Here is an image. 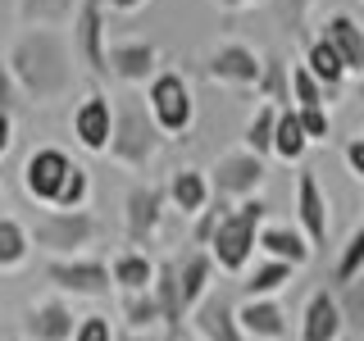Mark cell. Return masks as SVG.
<instances>
[{
    "label": "cell",
    "instance_id": "28",
    "mask_svg": "<svg viewBox=\"0 0 364 341\" xmlns=\"http://www.w3.org/2000/svg\"><path fill=\"white\" fill-rule=\"evenodd\" d=\"M255 96L264 100V105H278V109H296V100H291V64L282 60L278 50H269V55H264V77H259Z\"/></svg>",
    "mask_w": 364,
    "mask_h": 341
},
{
    "label": "cell",
    "instance_id": "9",
    "mask_svg": "<svg viewBox=\"0 0 364 341\" xmlns=\"http://www.w3.org/2000/svg\"><path fill=\"white\" fill-rule=\"evenodd\" d=\"M264 178H269V168H264V159H259L255 151H228L214 159V168H210V182H214V196L228 200V205H242L250 196H259V187H264Z\"/></svg>",
    "mask_w": 364,
    "mask_h": 341
},
{
    "label": "cell",
    "instance_id": "24",
    "mask_svg": "<svg viewBox=\"0 0 364 341\" xmlns=\"http://www.w3.org/2000/svg\"><path fill=\"white\" fill-rule=\"evenodd\" d=\"M109 269H114V287H119V296L151 291V287H155V273H159V264L146 255V250H136V246L119 250V255L109 259Z\"/></svg>",
    "mask_w": 364,
    "mask_h": 341
},
{
    "label": "cell",
    "instance_id": "25",
    "mask_svg": "<svg viewBox=\"0 0 364 341\" xmlns=\"http://www.w3.org/2000/svg\"><path fill=\"white\" fill-rule=\"evenodd\" d=\"M296 273L301 269L282 264V259H259V264H250V273L242 278V296L246 301H278V296L291 287Z\"/></svg>",
    "mask_w": 364,
    "mask_h": 341
},
{
    "label": "cell",
    "instance_id": "30",
    "mask_svg": "<svg viewBox=\"0 0 364 341\" xmlns=\"http://www.w3.org/2000/svg\"><path fill=\"white\" fill-rule=\"evenodd\" d=\"M119 314H123V328H128V332H164V314H159L155 291L119 296Z\"/></svg>",
    "mask_w": 364,
    "mask_h": 341
},
{
    "label": "cell",
    "instance_id": "19",
    "mask_svg": "<svg viewBox=\"0 0 364 341\" xmlns=\"http://www.w3.org/2000/svg\"><path fill=\"white\" fill-rule=\"evenodd\" d=\"M259 255L282 259V264H291V269H305L314 259V246L296 223H264L259 227Z\"/></svg>",
    "mask_w": 364,
    "mask_h": 341
},
{
    "label": "cell",
    "instance_id": "35",
    "mask_svg": "<svg viewBox=\"0 0 364 341\" xmlns=\"http://www.w3.org/2000/svg\"><path fill=\"white\" fill-rule=\"evenodd\" d=\"M337 301H341V314H346V328L355 337H364V278L337 287Z\"/></svg>",
    "mask_w": 364,
    "mask_h": 341
},
{
    "label": "cell",
    "instance_id": "33",
    "mask_svg": "<svg viewBox=\"0 0 364 341\" xmlns=\"http://www.w3.org/2000/svg\"><path fill=\"white\" fill-rule=\"evenodd\" d=\"M291 100H296V109L333 105V100H328V87L318 82V77H314V73H310L305 64H291Z\"/></svg>",
    "mask_w": 364,
    "mask_h": 341
},
{
    "label": "cell",
    "instance_id": "36",
    "mask_svg": "<svg viewBox=\"0 0 364 341\" xmlns=\"http://www.w3.org/2000/svg\"><path fill=\"white\" fill-rule=\"evenodd\" d=\"M273 5H278V23H282V32H291L296 41H310V37H305V14H310L314 0H273Z\"/></svg>",
    "mask_w": 364,
    "mask_h": 341
},
{
    "label": "cell",
    "instance_id": "44",
    "mask_svg": "<svg viewBox=\"0 0 364 341\" xmlns=\"http://www.w3.org/2000/svg\"><path fill=\"white\" fill-rule=\"evenodd\" d=\"M123 341H168V337L164 332H128Z\"/></svg>",
    "mask_w": 364,
    "mask_h": 341
},
{
    "label": "cell",
    "instance_id": "11",
    "mask_svg": "<svg viewBox=\"0 0 364 341\" xmlns=\"http://www.w3.org/2000/svg\"><path fill=\"white\" fill-rule=\"evenodd\" d=\"M68 173H73V159H68V151H60V146H37L28 159H23V191H28L37 205H46V210H55L60 205V191Z\"/></svg>",
    "mask_w": 364,
    "mask_h": 341
},
{
    "label": "cell",
    "instance_id": "13",
    "mask_svg": "<svg viewBox=\"0 0 364 341\" xmlns=\"http://www.w3.org/2000/svg\"><path fill=\"white\" fill-rule=\"evenodd\" d=\"M296 227L310 237L314 250H328V237H333V205H328V191L318 187L314 168H301V173H296Z\"/></svg>",
    "mask_w": 364,
    "mask_h": 341
},
{
    "label": "cell",
    "instance_id": "38",
    "mask_svg": "<svg viewBox=\"0 0 364 341\" xmlns=\"http://www.w3.org/2000/svg\"><path fill=\"white\" fill-rule=\"evenodd\" d=\"M301 123H305V132H310V141H328V136H333V109L328 105L301 109Z\"/></svg>",
    "mask_w": 364,
    "mask_h": 341
},
{
    "label": "cell",
    "instance_id": "46",
    "mask_svg": "<svg viewBox=\"0 0 364 341\" xmlns=\"http://www.w3.org/2000/svg\"><path fill=\"white\" fill-rule=\"evenodd\" d=\"M0 214H5V191H0Z\"/></svg>",
    "mask_w": 364,
    "mask_h": 341
},
{
    "label": "cell",
    "instance_id": "27",
    "mask_svg": "<svg viewBox=\"0 0 364 341\" xmlns=\"http://www.w3.org/2000/svg\"><path fill=\"white\" fill-rule=\"evenodd\" d=\"M82 0H18L23 28H73Z\"/></svg>",
    "mask_w": 364,
    "mask_h": 341
},
{
    "label": "cell",
    "instance_id": "39",
    "mask_svg": "<svg viewBox=\"0 0 364 341\" xmlns=\"http://www.w3.org/2000/svg\"><path fill=\"white\" fill-rule=\"evenodd\" d=\"M23 100H28V96H23V87L14 82V73H9V60H0V109H5V114H18Z\"/></svg>",
    "mask_w": 364,
    "mask_h": 341
},
{
    "label": "cell",
    "instance_id": "15",
    "mask_svg": "<svg viewBox=\"0 0 364 341\" xmlns=\"http://www.w3.org/2000/svg\"><path fill=\"white\" fill-rule=\"evenodd\" d=\"M187 328H191V337H196V341H250L246 328H242V314H237V301L223 287H214L196 305V314H191Z\"/></svg>",
    "mask_w": 364,
    "mask_h": 341
},
{
    "label": "cell",
    "instance_id": "14",
    "mask_svg": "<svg viewBox=\"0 0 364 341\" xmlns=\"http://www.w3.org/2000/svg\"><path fill=\"white\" fill-rule=\"evenodd\" d=\"M73 141L82 146L87 155H109L114 141V100L105 91H87L73 105Z\"/></svg>",
    "mask_w": 364,
    "mask_h": 341
},
{
    "label": "cell",
    "instance_id": "17",
    "mask_svg": "<svg viewBox=\"0 0 364 341\" xmlns=\"http://www.w3.org/2000/svg\"><path fill=\"white\" fill-rule=\"evenodd\" d=\"M109 68L128 87H151L159 77V45L155 41H109Z\"/></svg>",
    "mask_w": 364,
    "mask_h": 341
},
{
    "label": "cell",
    "instance_id": "43",
    "mask_svg": "<svg viewBox=\"0 0 364 341\" xmlns=\"http://www.w3.org/2000/svg\"><path fill=\"white\" fill-rule=\"evenodd\" d=\"M219 9H255V5H264V0H214Z\"/></svg>",
    "mask_w": 364,
    "mask_h": 341
},
{
    "label": "cell",
    "instance_id": "31",
    "mask_svg": "<svg viewBox=\"0 0 364 341\" xmlns=\"http://www.w3.org/2000/svg\"><path fill=\"white\" fill-rule=\"evenodd\" d=\"M278 114H282L278 105H259L246 119V128H242V146H246V151H255L259 159L273 155V141H278Z\"/></svg>",
    "mask_w": 364,
    "mask_h": 341
},
{
    "label": "cell",
    "instance_id": "10",
    "mask_svg": "<svg viewBox=\"0 0 364 341\" xmlns=\"http://www.w3.org/2000/svg\"><path fill=\"white\" fill-rule=\"evenodd\" d=\"M205 77L232 91H255L259 77H264V55L246 41H223L205 55Z\"/></svg>",
    "mask_w": 364,
    "mask_h": 341
},
{
    "label": "cell",
    "instance_id": "20",
    "mask_svg": "<svg viewBox=\"0 0 364 341\" xmlns=\"http://www.w3.org/2000/svg\"><path fill=\"white\" fill-rule=\"evenodd\" d=\"M173 264H178V282H182V301H187V310L196 314V305L214 291L219 264H214V255L205 246H191L187 255H173Z\"/></svg>",
    "mask_w": 364,
    "mask_h": 341
},
{
    "label": "cell",
    "instance_id": "32",
    "mask_svg": "<svg viewBox=\"0 0 364 341\" xmlns=\"http://www.w3.org/2000/svg\"><path fill=\"white\" fill-rule=\"evenodd\" d=\"M355 278H364V223L350 227L346 246L337 250V264H333V287H346Z\"/></svg>",
    "mask_w": 364,
    "mask_h": 341
},
{
    "label": "cell",
    "instance_id": "26",
    "mask_svg": "<svg viewBox=\"0 0 364 341\" xmlns=\"http://www.w3.org/2000/svg\"><path fill=\"white\" fill-rule=\"evenodd\" d=\"M32 259V227L14 214H0V273H18Z\"/></svg>",
    "mask_w": 364,
    "mask_h": 341
},
{
    "label": "cell",
    "instance_id": "37",
    "mask_svg": "<svg viewBox=\"0 0 364 341\" xmlns=\"http://www.w3.org/2000/svg\"><path fill=\"white\" fill-rule=\"evenodd\" d=\"M73 341H119V332H114V323H109L105 314H82Z\"/></svg>",
    "mask_w": 364,
    "mask_h": 341
},
{
    "label": "cell",
    "instance_id": "2",
    "mask_svg": "<svg viewBox=\"0 0 364 341\" xmlns=\"http://www.w3.org/2000/svg\"><path fill=\"white\" fill-rule=\"evenodd\" d=\"M164 128L155 123L146 96H119L114 100V141H109V159L128 173H146L155 164V155L164 151Z\"/></svg>",
    "mask_w": 364,
    "mask_h": 341
},
{
    "label": "cell",
    "instance_id": "42",
    "mask_svg": "<svg viewBox=\"0 0 364 341\" xmlns=\"http://www.w3.org/2000/svg\"><path fill=\"white\" fill-rule=\"evenodd\" d=\"M151 0H109V9L114 14H136V9H146Z\"/></svg>",
    "mask_w": 364,
    "mask_h": 341
},
{
    "label": "cell",
    "instance_id": "23",
    "mask_svg": "<svg viewBox=\"0 0 364 341\" xmlns=\"http://www.w3.org/2000/svg\"><path fill=\"white\" fill-rule=\"evenodd\" d=\"M318 37L333 41L337 55H341V60H346V68H350V77H360V82H364V28H360V23L337 9V14L323 18V32H318Z\"/></svg>",
    "mask_w": 364,
    "mask_h": 341
},
{
    "label": "cell",
    "instance_id": "47",
    "mask_svg": "<svg viewBox=\"0 0 364 341\" xmlns=\"http://www.w3.org/2000/svg\"><path fill=\"white\" fill-rule=\"evenodd\" d=\"M360 100H364V82H360Z\"/></svg>",
    "mask_w": 364,
    "mask_h": 341
},
{
    "label": "cell",
    "instance_id": "41",
    "mask_svg": "<svg viewBox=\"0 0 364 341\" xmlns=\"http://www.w3.org/2000/svg\"><path fill=\"white\" fill-rule=\"evenodd\" d=\"M9 146H14V114L0 109V159L9 155Z\"/></svg>",
    "mask_w": 364,
    "mask_h": 341
},
{
    "label": "cell",
    "instance_id": "45",
    "mask_svg": "<svg viewBox=\"0 0 364 341\" xmlns=\"http://www.w3.org/2000/svg\"><path fill=\"white\" fill-rule=\"evenodd\" d=\"M341 341H364V337H355V332H346V337H341Z\"/></svg>",
    "mask_w": 364,
    "mask_h": 341
},
{
    "label": "cell",
    "instance_id": "21",
    "mask_svg": "<svg viewBox=\"0 0 364 341\" xmlns=\"http://www.w3.org/2000/svg\"><path fill=\"white\" fill-rule=\"evenodd\" d=\"M237 314H242V328L250 341H287L291 337V318L282 310V301H242Z\"/></svg>",
    "mask_w": 364,
    "mask_h": 341
},
{
    "label": "cell",
    "instance_id": "18",
    "mask_svg": "<svg viewBox=\"0 0 364 341\" xmlns=\"http://www.w3.org/2000/svg\"><path fill=\"white\" fill-rule=\"evenodd\" d=\"M164 191H168V210H178L182 219H200L214 205V182L205 168H173Z\"/></svg>",
    "mask_w": 364,
    "mask_h": 341
},
{
    "label": "cell",
    "instance_id": "22",
    "mask_svg": "<svg viewBox=\"0 0 364 341\" xmlns=\"http://www.w3.org/2000/svg\"><path fill=\"white\" fill-rule=\"evenodd\" d=\"M301 64L328 87V100H337L341 91H346V82H350V68H346V60L337 55V45L328 37H310V41H305V60Z\"/></svg>",
    "mask_w": 364,
    "mask_h": 341
},
{
    "label": "cell",
    "instance_id": "16",
    "mask_svg": "<svg viewBox=\"0 0 364 341\" xmlns=\"http://www.w3.org/2000/svg\"><path fill=\"white\" fill-rule=\"evenodd\" d=\"M301 341H341L346 337V314H341V301H337V287H318L310 291L301 310V328H296Z\"/></svg>",
    "mask_w": 364,
    "mask_h": 341
},
{
    "label": "cell",
    "instance_id": "29",
    "mask_svg": "<svg viewBox=\"0 0 364 341\" xmlns=\"http://www.w3.org/2000/svg\"><path fill=\"white\" fill-rule=\"evenodd\" d=\"M310 132H305L301 123V109H282L278 114V141H273V159H282V164H301L305 155H310Z\"/></svg>",
    "mask_w": 364,
    "mask_h": 341
},
{
    "label": "cell",
    "instance_id": "40",
    "mask_svg": "<svg viewBox=\"0 0 364 341\" xmlns=\"http://www.w3.org/2000/svg\"><path fill=\"white\" fill-rule=\"evenodd\" d=\"M341 159H346V173L355 178V182H364V132L350 136V141L341 146Z\"/></svg>",
    "mask_w": 364,
    "mask_h": 341
},
{
    "label": "cell",
    "instance_id": "34",
    "mask_svg": "<svg viewBox=\"0 0 364 341\" xmlns=\"http://www.w3.org/2000/svg\"><path fill=\"white\" fill-rule=\"evenodd\" d=\"M87 205H91V168L87 164H73V173H68L55 210H87Z\"/></svg>",
    "mask_w": 364,
    "mask_h": 341
},
{
    "label": "cell",
    "instance_id": "4",
    "mask_svg": "<svg viewBox=\"0 0 364 341\" xmlns=\"http://www.w3.org/2000/svg\"><path fill=\"white\" fill-rule=\"evenodd\" d=\"M100 237H105V223L91 210H37L32 219V246L46 250L50 259L87 255Z\"/></svg>",
    "mask_w": 364,
    "mask_h": 341
},
{
    "label": "cell",
    "instance_id": "48",
    "mask_svg": "<svg viewBox=\"0 0 364 341\" xmlns=\"http://www.w3.org/2000/svg\"><path fill=\"white\" fill-rule=\"evenodd\" d=\"M187 341H196V337H187Z\"/></svg>",
    "mask_w": 364,
    "mask_h": 341
},
{
    "label": "cell",
    "instance_id": "3",
    "mask_svg": "<svg viewBox=\"0 0 364 341\" xmlns=\"http://www.w3.org/2000/svg\"><path fill=\"white\" fill-rule=\"evenodd\" d=\"M269 223V200L264 196H250L242 200L228 219L214 227V242H210V255L219 273L228 278H246L250 264H255V250H259V227Z\"/></svg>",
    "mask_w": 364,
    "mask_h": 341
},
{
    "label": "cell",
    "instance_id": "12",
    "mask_svg": "<svg viewBox=\"0 0 364 341\" xmlns=\"http://www.w3.org/2000/svg\"><path fill=\"white\" fill-rule=\"evenodd\" d=\"M82 314H73V305L64 296H46V301H32L18 318L23 341H73Z\"/></svg>",
    "mask_w": 364,
    "mask_h": 341
},
{
    "label": "cell",
    "instance_id": "5",
    "mask_svg": "<svg viewBox=\"0 0 364 341\" xmlns=\"http://www.w3.org/2000/svg\"><path fill=\"white\" fill-rule=\"evenodd\" d=\"M146 105H151L155 123L164 128L168 141H182L196 128V96H191V82L178 68H159V77L146 87Z\"/></svg>",
    "mask_w": 364,
    "mask_h": 341
},
{
    "label": "cell",
    "instance_id": "1",
    "mask_svg": "<svg viewBox=\"0 0 364 341\" xmlns=\"http://www.w3.org/2000/svg\"><path fill=\"white\" fill-rule=\"evenodd\" d=\"M9 73L23 87V96L37 100V105H55L64 100L77 82V55L68 32L60 28H23L14 45L5 50Z\"/></svg>",
    "mask_w": 364,
    "mask_h": 341
},
{
    "label": "cell",
    "instance_id": "7",
    "mask_svg": "<svg viewBox=\"0 0 364 341\" xmlns=\"http://www.w3.org/2000/svg\"><path fill=\"white\" fill-rule=\"evenodd\" d=\"M105 9H109V0H82L73 28H68V41H73L77 64H82L96 82H109V77H114V68H109V41H105Z\"/></svg>",
    "mask_w": 364,
    "mask_h": 341
},
{
    "label": "cell",
    "instance_id": "6",
    "mask_svg": "<svg viewBox=\"0 0 364 341\" xmlns=\"http://www.w3.org/2000/svg\"><path fill=\"white\" fill-rule=\"evenodd\" d=\"M46 282H50L60 296H73V301H100V296L119 291L114 287V269L100 255L46 259Z\"/></svg>",
    "mask_w": 364,
    "mask_h": 341
},
{
    "label": "cell",
    "instance_id": "8",
    "mask_svg": "<svg viewBox=\"0 0 364 341\" xmlns=\"http://www.w3.org/2000/svg\"><path fill=\"white\" fill-rule=\"evenodd\" d=\"M164 214H168V191L155 187V182H132L123 191V237H128V246H155Z\"/></svg>",
    "mask_w": 364,
    "mask_h": 341
}]
</instances>
